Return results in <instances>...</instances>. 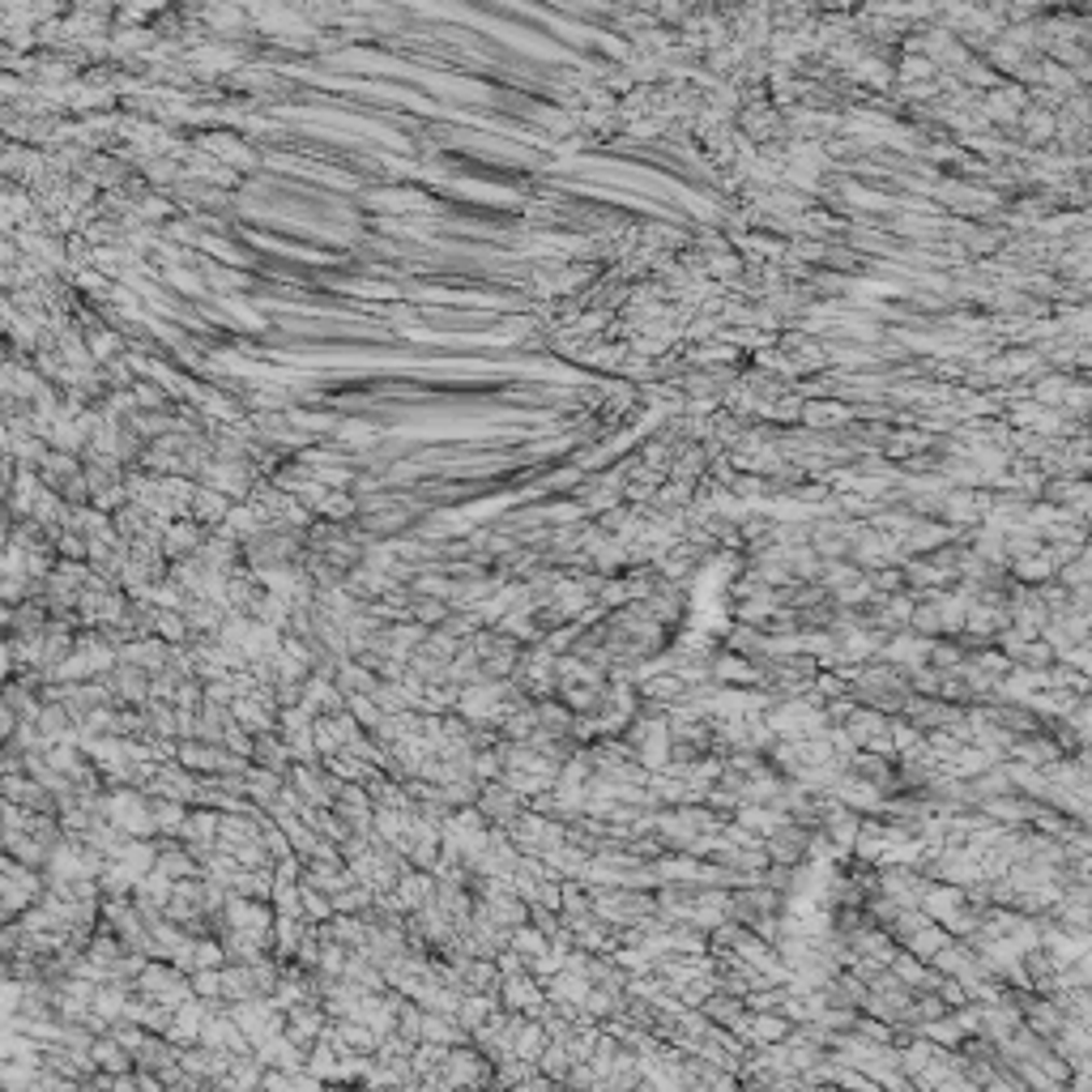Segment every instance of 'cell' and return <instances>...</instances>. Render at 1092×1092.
I'll list each match as a JSON object with an SVG mask.
<instances>
[{
  "instance_id": "obj_4",
  "label": "cell",
  "mask_w": 1092,
  "mask_h": 1092,
  "mask_svg": "<svg viewBox=\"0 0 1092 1092\" xmlns=\"http://www.w3.org/2000/svg\"><path fill=\"white\" fill-rule=\"evenodd\" d=\"M512 1092H559V1089H555V1080H538V1076H529V1080H521Z\"/></svg>"
},
{
  "instance_id": "obj_5",
  "label": "cell",
  "mask_w": 1092,
  "mask_h": 1092,
  "mask_svg": "<svg viewBox=\"0 0 1092 1092\" xmlns=\"http://www.w3.org/2000/svg\"><path fill=\"white\" fill-rule=\"evenodd\" d=\"M981 1092H1024V1089H1020L1016 1080H1003V1076H994V1080H985V1084H981Z\"/></svg>"
},
{
  "instance_id": "obj_3",
  "label": "cell",
  "mask_w": 1092,
  "mask_h": 1092,
  "mask_svg": "<svg viewBox=\"0 0 1092 1092\" xmlns=\"http://www.w3.org/2000/svg\"><path fill=\"white\" fill-rule=\"evenodd\" d=\"M547 994H551V998H559V1003H585V994H590V981L568 973V977H555Z\"/></svg>"
},
{
  "instance_id": "obj_1",
  "label": "cell",
  "mask_w": 1092,
  "mask_h": 1092,
  "mask_svg": "<svg viewBox=\"0 0 1092 1092\" xmlns=\"http://www.w3.org/2000/svg\"><path fill=\"white\" fill-rule=\"evenodd\" d=\"M790 1037V1024L781 1020V1016H751V1024H747V1041H760V1046H781Z\"/></svg>"
},
{
  "instance_id": "obj_2",
  "label": "cell",
  "mask_w": 1092,
  "mask_h": 1092,
  "mask_svg": "<svg viewBox=\"0 0 1092 1092\" xmlns=\"http://www.w3.org/2000/svg\"><path fill=\"white\" fill-rule=\"evenodd\" d=\"M538 1067L547 1072V1080H568V1072H572V1059H568V1050L555 1041V1046H547V1050L538 1054Z\"/></svg>"
}]
</instances>
